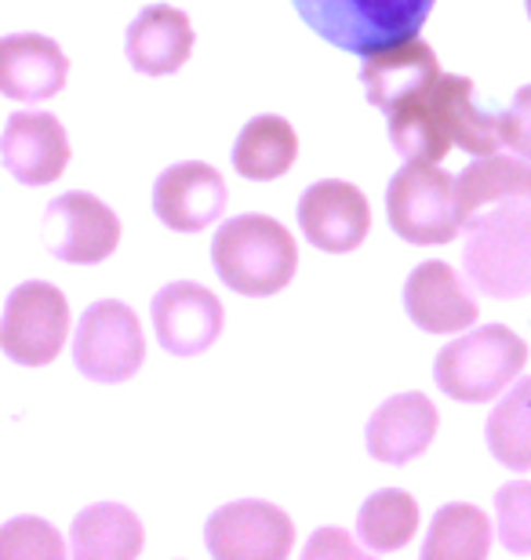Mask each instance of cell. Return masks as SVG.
<instances>
[{
	"label": "cell",
	"mask_w": 531,
	"mask_h": 560,
	"mask_svg": "<svg viewBox=\"0 0 531 560\" xmlns=\"http://www.w3.org/2000/svg\"><path fill=\"white\" fill-rule=\"evenodd\" d=\"M528 346L506 324H484L448 342L434 361V378L451 400L488 405L521 378Z\"/></svg>",
	"instance_id": "5"
},
{
	"label": "cell",
	"mask_w": 531,
	"mask_h": 560,
	"mask_svg": "<svg viewBox=\"0 0 531 560\" xmlns=\"http://www.w3.org/2000/svg\"><path fill=\"white\" fill-rule=\"evenodd\" d=\"M386 215L408 244H451L462 219L455 208V175L437 161H404L386 194Z\"/></svg>",
	"instance_id": "6"
},
{
	"label": "cell",
	"mask_w": 531,
	"mask_h": 560,
	"mask_svg": "<svg viewBox=\"0 0 531 560\" xmlns=\"http://www.w3.org/2000/svg\"><path fill=\"white\" fill-rule=\"evenodd\" d=\"M495 535L510 553H531V480H510L495 491Z\"/></svg>",
	"instance_id": "26"
},
{
	"label": "cell",
	"mask_w": 531,
	"mask_h": 560,
	"mask_svg": "<svg viewBox=\"0 0 531 560\" xmlns=\"http://www.w3.org/2000/svg\"><path fill=\"white\" fill-rule=\"evenodd\" d=\"M124 51H128L131 70H139L146 77L178 73L189 62V51H194L189 15L172 4H150L128 26Z\"/></svg>",
	"instance_id": "19"
},
{
	"label": "cell",
	"mask_w": 531,
	"mask_h": 560,
	"mask_svg": "<svg viewBox=\"0 0 531 560\" xmlns=\"http://www.w3.org/2000/svg\"><path fill=\"white\" fill-rule=\"evenodd\" d=\"M70 81V59L44 33H8L0 40V92L15 103H48Z\"/></svg>",
	"instance_id": "16"
},
{
	"label": "cell",
	"mask_w": 531,
	"mask_h": 560,
	"mask_svg": "<svg viewBox=\"0 0 531 560\" xmlns=\"http://www.w3.org/2000/svg\"><path fill=\"white\" fill-rule=\"evenodd\" d=\"M299 156V136L285 117L263 114L247 120L241 136L233 142V167L241 178L252 183H274L285 172H291Z\"/></svg>",
	"instance_id": "21"
},
{
	"label": "cell",
	"mask_w": 531,
	"mask_h": 560,
	"mask_svg": "<svg viewBox=\"0 0 531 560\" xmlns=\"http://www.w3.org/2000/svg\"><path fill=\"white\" fill-rule=\"evenodd\" d=\"M440 416L426 394H397L371 411L365 444L368 455L386 466H408L437 436Z\"/></svg>",
	"instance_id": "17"
},
{
	"label": "cell",
	"mask_w": 531,
	"mask_h": 560,
	"mask_svg": "<svg viewBox=\"0 0 531 560\" xmlns=\"http://www.w3.org/2000/svg\"><path fill=\"white\" fill-rule=\"evenodd\" d=\"M357 532L368 550L397 553L419 532V502L401 488H382L360 506Z\"/></svg>",
	"instance_id": "24"
},
{
	"label": "cell",
	"mask_w": 531,
	"mask_h": 560,
	"mask_svg": "<svg viewBox=\"0 0 531 560\" xmlns=\"http://www.w3.org/2000/svg\"><path fill=\"white\" fill-rule=\"evenodd\" d=\"M437 77H440L437 51L429 48L426 40L412 37V40L393 44V48L371 51L365 70H360V84H365V92H368V103L390 117L393 109L404 106L408 98L426 92Z\"/></svg>",
	"instance_id": "18"
},
{
	"label": "cell",
	"mask_w": 531,
	"mask_h": 560,
	"mask_svg": "<svg viewBox=\"0 0 531 560\" xmlns=\"http://www.w3.org/2000/svg\"><path fill=\"white\" fill-rule=\"evenodd\" d=\"M307 557H365V550H360L346 532L324 528L307 542Z\"/></svg>",
	"instance_id": "29"
},
{
	"label": "cell",
	"mask_w": 531,
	"mask_h": 560,
	"mask_svg": "<svg viewBox=\"0 0 531 560\" xmlns=\"http://www.w3.org/2000/svg\"><path fill=\"white\" fill-rule=\"evenodd\" d=\"M226 183L205 161H183L157 178L153 211L168 230L200 233L226 211Z\"/></svg>",
	"instance_id": "15"
},
{
	"label": "cell",
	"mask_w": 531,
	"mask_h": 560,
	"mask_svg": "<svg viewBox=\"0 0 531 560\" xmlns=\"http://www.w3.org/2000/svg\"><path fill=\"white\" fill-rule=\"evenodd\" d=\"M528 19H531V0H528Z\"/></svg>",
	"instance_id": "30"
},
{
	"label": "cell",
	"mask_w": 531,
	"mask_h": 560,
	"mask_svg": "<svg viewBox=\"0 0 531 560\" xmlns=\"http://www.w3.org/2000/svg\"><path fill=\"white\" fill-rule=\"evenodd\" d=\"M146 542L142 521L135 517L128 506L117 502H99L88 506L84 513H77L70 546L77 557H139Z\"/></svg>",
	"instance_id": "22"
},
{
	"label": "cell",
	"mask_w": 531,
	"mask_h": 560,
	"mask_svg": "<svg viewBox=\"0 0 531 560\" xmlns=\"http://www.w3.org/2000/svg\"><path fill=\"white\" fill-rule=\"evenodd\" d=\"M70 335V302L48 280H26L8 295L0 320V346L8 361L22 368H44L62 353Z\"/></svg>",
	"instance_id": "8"
},
{
	"label": "cell",
	"mask_w": 531,
	"mask_h": 560,
	"mask_svg": "<svg viewBox=\"0 0 531 560\" xmlns=\"http://www.w3.org/2000/svg\"><path fill=\"white\" fill-rule=\"evenodd\" d=\"M41 237L59 262L99 266L106 262L120 244V219L92 194H62L44 208Z\"/></svg>",
	"instance_id": "9"
},
{
	"label": "cell",
	"mask_w": 531,
	"mask_h": 560,
	"mask_svg": "<svg viewBox=\"0 0 531 560\" xmlns=\"http://www.w3.org/2000/svg\"><path fill=\"white\" fill-rule=\"evenodd\" d=\"M66 546L41 517H15L0 532V557H62Z\"/></svg>",
	"instance_id": "27"
},
{
	"label": "cell",
	"mask_w": 531,
	"mask_h": 560,
	"mask_svg": "<svg viewBox=\"0 0 531 560\" xmlns=\"http://www.w3.org/2000/svg\"><path fill=\"white\" fill-rule=\"evenodd\" d=\"M390 142L404 161H445L455 150L488 156L506 150L499 114L473 103L470 77L440 73L434 84L390 114Z\"/></svg>",
	"instance_id": "1"
},
{
	"label": "cell",
	"mask_w": 531,
	"mask_h": 560,
	"mask_svg": "<svg viewBox=\"0 0 531 560\" xmlns=\"http://www.w3.org/2000/svg\"><path fill=\"white\" fill-rule=\"evenodd\" d=\"M462 266L477 295L503 302L531 295V205L513 200L473 215Z\"/></svg>",
	"instance_id": "3"
},
{
	"label": "cell",
	"mask_w": 531,
	"mask_h": 560,
	"mask_svg": "<svg viewBox=\"0 0 531 560\" xmlns=\"http://www.w3.org/2000/svg\"><path fill=\"white\" fill-rule=\"evenodd\" d=\"M205 546L211 557H288L296 546V524L280 506L263 499H241L215 510L205 524Z\"/></svg>",
	"instance_id": "10"
},
{
	"label": "cell",
	"mask_w": 531,
	"mask_h": 560,
	"mask_svg": "<svg viewBox=\"0 0 531 560\" xmlns=\"http://www.w3.org/2000/svg\"><path fill=\"white\" fill-rule=\"evenodd\" d=\"M531 205V161L521 153L477 156L466 172L455 175V208L462 226L495 205Z\"/></svg>",
	"instance_id": "20"
},
{
	"label": "cell",
	"mask_w": 531,
	"mask_h": 560,
	"mask_svg": "<svg viewBox=\"0 0 531 560\" xmlns=\"http://www.w3.org/2000/svg\"><path fill=\"white\" fill-rule=\"evenodd\" d=\"M73 361L92 383H128L146 361V335L135 310L117 299L88 306L73 335Z\"/></svg>",
	"instance_id": "7"
},
{
	"label": "cell",
	"mask_w": 531,
	"mask_h": 560,
	"mask_svg": "<svg viewBox=\"0 0 531 560\" xmlns=\"http://www.w3.org/2000/svg\"><path fill=\"white\" fill-rule=\"evenodd\" d=\"M226 310L215 291L194 280H175L153 295V328L157 342L172 357H197L215 346L222 335Z\"/></svg>",
	"instance_id": "12"
},
{
	"label": "cell",
	"mask_w": 531,
	"mask_h": 560,
	"mask_svg": "<svg viewBox=\"0 0 531 560\" xmlns=\"http://www.w3.org/2000/svg\"><path fill=\"white\" fill-rule=\"evenodd\" d=\"M492 550V521L488 513L470 506V502H451V506L437 510L429 535L423 542V557L429 560H477Z\"/></svg>",
	"instance_id": "25"
},
{
	"label": "cell",
	"mask_w": 531,
	"mask_h": 560,
	"mask_svg": "<svg viewBox=\"0 0 531 560\" xmlns=\"http://www.w3.org/2000/svg\"><path fill=\"white\" fill-rule=\"evenodd\" d=\"M215 273L247 299H269L291 284L299 270L296 237L269 215H236L211 241Z\"/></svg>",
	"instance_id": "2"
},
{
	"label": "cell",
	"mask_w": 531,
	"mask_h": 560,
	"mask_svg": "<svg viewBox=\"0 0 531 560\" xmlns=\"http://www.w3.org/2000/svg\"><path fill=\"white\" fill-rule=\"evenodd\" d=\"M499 125H503L506 150L521 153L531 161V84H524L521 92L513 95L510 109H503L499 114Z\"/></svg>",
	"instance_id": "28"
},
{
	"label": "cell",
	"mask_w": 531,
	"mask_h": 560,
	"mask_svg": "<svg viewBox=\"0 0 531 560\" xmlns=\"http://www.w3.org/2000/svg\"><path fill=\"white\" fill-rule=\"evenodd\" d=\"M299 19L338 51L368 59L371 51L412 40L437 0H291Z\"/></svg>",
	"instance_id": "4"
},
{
	"label": "cell",
	"mask_w": 531,
	"mask_h": 560,
	"mask_svg": "<svg viewBox=\"0 0 531 560\" xmlns=\"http://www.w3.org/2000/svg\"><path fill=\"white\" fill-rule=\"evenodd\" d=\"M488 452L513 474L531 469V378H517L484 422Z\"/></svg>",
	"instance_id": "23"
},
{
	"label": "cell",
	"mask_w": 531,
	"mask_h": 560,
	"mask_svg": "<svg viewBox=\"0 0 531 560\" xmlns=\"http://www.w3.org/2000/svg\"><path fill=\"white\" fill-rule=\"evenodd\" d=\"M470 288V280H462L448 262H419L404 284V310L415 328L426 335L470 331L481 317Z\"/></svg>",
	"instance_id": "13"
},
{
	"label": "cell",
	"mask_w": 531,
	"mask_h": 560,
	"mask_svg": "<svg viewBox=\"0 0 531 560\" xmlns=\"http://www.w3.org/2000/svg\"><path fill=\"white\" fill-rule=\"evenodd\" d=\"M299 226L302 237L327 255L357 252L371 230L368 197L343 178H321L299 200Z\"/></svg>",
	"instance_id": "11"
},
{
	"label": "cell",
	"mask_w": 531,
	"mask_h": 560,
	"mask_svg": "<svg viewBox=\"0 0 531 560\" xmlns=\"http://www.w3.org/2000/svg\"><path fill=\"white\" fill-rule=\"evenodd\" d=\"M0 156L11 178H19L22 186H51L70 164V136L59 117L22 109L8 117Z\"/></svg>",
	"instance_id": "14"
}]
</instances>
